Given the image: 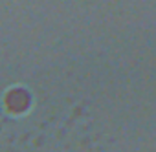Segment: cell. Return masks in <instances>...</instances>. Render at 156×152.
<instances>
[]
</instances>
